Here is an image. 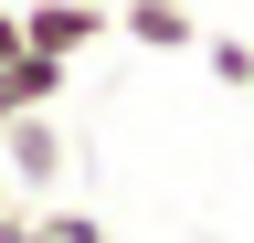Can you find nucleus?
Masks as SVG:
<instances>
[{
  "label": "nucleus",
  "mask_w": 254,
  "mask_h": 243,
  "mask_svg": "<svg viewBox=\"0 0 254 243\" xmlns=\"http://www.w3.org/2000/svg\"><path fill=\"white\" fill-rule=\"evenodd\" d=\"M106 32H117V11H106V0H21V43H32V53H64V64H85Z\"/></svg>",
  "instance_id": "nucleus-1"
},
{
  "label": "nucleus",
  "mask_w": 254,
  "mask_h": 243,
  "mask_svg": "<svg viewBox=\"0 0 254 243\" xmlns=\"http://www.w3.org/2000/svg\"><path fill=\"white\" fill-rule=\"evenodd\" d=\"M0 180H11V191L43 211V191L64 180V138H53V106H32V116H11V127H0Z\"/></svg>",
  "instance_id": "nucleus-2"
},
{
  "label": "nucleus",
  "mask_w": 254,
  "mask_h": 243,
  "mask_svg": "<svg viewBox=\"0 0 254 243\" xmlns=\"http://www.w3.org/2000/svg\"><path fill=\"white\" fill-rule=\"evenodd\" d=\"M117 21H127V43H148V53H190L201 43L190 0H117Z\"/></svg>",
  "instance_id": "nucleus-3"
},
{
  "label": "nucleus",
  "mask_w": 254,
  "mask_h": 243,
  "mask_svg": "<svg viewBox=\"0 0 254 243\" xmlns=\"http://www.w3.org/2000/svg\"><path fill=\"white\" fill-rule=\"evenodd\" d=\"M212 74L244 96V85H254V43H244V32H212Z\"/></svg>",
  "instance_id": "nucleus-4"
},
{
  "label": "nucleus",
  "mask_w": 254,
  "mask_h": 243,
  "mask_svg": "<svg viewBox=\"0 0 254 243\" xmlns=\"http://www.w3.org/2000/svg\"><path fill=\"white\" fill-rule=\"evenodd\" d=\"M53 222V243H106V222H95V211H43Z\"/></svg>",
  "instance_id": "nucleus-5"
},
{
  "label": "nucleus",
  "mask_w": 254,
  "mask_h": 243,
  "mask_svg": "<svg viewBox=\"0 0 254 243\" xmlns=\"http://www.w3.org/2000/svg\"><path fill=\"white\" fill-rule=\"evenodd\" d=\"M21 53V0H0V64Z\"/></svg>",
  "instance_id": "nucleus-6"
},
{
  "label": "nucleus",
  "mask_w": 254,
  "mask_h": 243,
  "mask_svg": "<svg viewBox=\"0 0 254 243\" xmlns=\"http://www.w3.org/2000/svg\"><path fill=\"white\" fill-rule=\"evenodd\" d=\"M0 201H21V191H11V180H0Z\"/></svg>",
  "instance_id": "nucleus-7"
},
{
  "label": "nucleus",
  "mask_w": 254,
  "mask_h": 243,
  "mask_svg": "<svg viewBox=\"0 0 254 243\" xmlns=\"http://www.w3.org/2000/svg\"><path fill=\"white\" fill-rule=\"evenodd\" d=\"M106 11H117V0H106Z\"/></svg>",
  "instance_id": "nucleus-8"
}]
</instances>
